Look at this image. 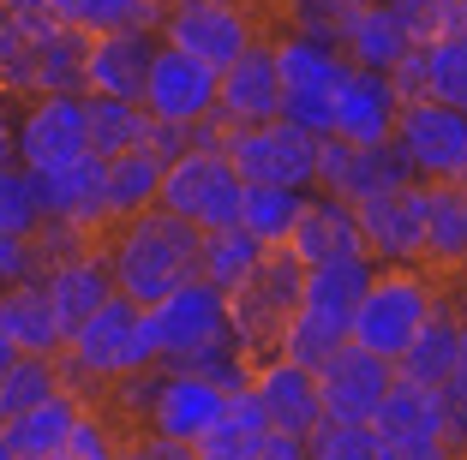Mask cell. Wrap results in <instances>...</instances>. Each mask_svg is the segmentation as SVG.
<instances>
[{"label": "cell", "mask_w": 467, "mask_h": 460, "mask_svg": "<svg viewBox=\"0 0 467 460\" xmlns=\"http://www.w3.org/2000/svg\"><path fill=\"white\" fill-rule=\"evenodd\" d=\"M97 251L109 258L114 293H126L132 305L150 312L156 299H168L174 287L198 281V251H204V233L192 228L174 210H144L132 221H114L109 233H97Z\"/></svg>", "instance_id": "1"}, {"label": "cell", "mask_w": 467, "mask_h": 460, "mask_svg": "<svg viewBox=\"0 0 467 460\" xmlns=\"http://www.w3.org/2000/svg\"><path fill=\"white\" fill-rule=\"evenodd\" d=\"M84 36L78 25L30 6H0V96H84Z\"/></svg>", "instance_id": "2"}, {"label": "cell", "mask_w": 467, "mask_h": 460, "mask_svg": "<svg viewBox=\"0 0 467 460\" xmlns=\"http://www.w3.org/2000/svg\"><path fill=\"white\" fill-rule=\"evenodd\" d=\"M156 371V335H150V312L132 305L126 293H114L102 312H90L60 347V383L78 389L84 401L109 394L114 383H132Z\"/></svg>", "instance_id": "3"}, {"label": "cell", "mask_w": 467, "mask_h": 460, "mask_svg": "<svg viewBox=\"0 0 467 460\" xmlns=\"http://www.w3.org/2000/svg\"><path fill=\"white\" fill-rule=\"evenodd\" d=\"M378 263L371 258H336V263H312L300 275V305H294L288 329H282V359L317 371L336 347L348 341V323H354L359 299H366Z\"/></svg>", "instance_id": "4"}, {"label": "cell", "mask_w": 467, "mask_h": 460, "mask_svg": "<svg viewBox=\"0 0 467 460\" xmlns=\"http://www.w3.org/2000/svg\"><path fill=\"white\" fill-rule=\"evenodd\" d=\"M431 305H438V275L420 270V263H389V270L371 275L354 323H348V341L396 365L401 353H408V341L426 329Z\"/></svg>", "instance_id": "5"}, {"label": "cell", "mask_w": 467, "mask_h": 460, "mask_svg": "<svg viewBox=\"0 0 467 460\" xmlns=\"http://www.w3.org/2000/svg\"><path fill=\"white\" fill-rule=\"evenodd\" d=\"M300 275H306V263L294 258L288 245H275V251H264L258 275H252L240 293H228L234 347L246 353L252 365L282 353V329H288L294 305H300Z\"/></svg>", "instance_id": "6"}, {"label": "cell", "mask_w": 467, "mask_h": 460, "mask_svg": "<svg viewBox=\"0 0 467 460\" xmlns=\"http://www.w3.org/2000/svg\"><path fill=\"white\" fill-rule=\"evenodd\" d=\"M162 210L186 216L198 233H222V228H240V203H246V179L234 174V162L222 149H180L162 174Z\"/></svg>", "instance_id": "7"}, {"label": "cell", "mask_w": 467, "mask_h": 460, "mask_svg": "<svg viewBox=\"0 0 467 460\" xmlns=\"http://www.w3.org/2000/svg\"><path fill=\"white\" fill-rule=\"evenodd\" d=\"M156 36H162L168 48L198 55L204 66L228 72L252 42H270V18H264L252 0H186V6H168Z\"/></svg>", "instance_id": "8"}, {"label": "cell", "mask_w": 467, "mask_h": 460, "mask_svg": "<svg viewBox=\"0 0 467 460\" xmlns=\"http://www.w3.org/2000/svg\"><path fill=\"white\" fill-rule=\"evenodd\" d=\"M275 66H282V120L306 126L312 138H330V108H336V84L348 78L354 60L336 42L317 36H275Z\"/></svg>", "instance_id": "9"}, {"label": "cell", "mask_w": 467, "mask_h": 460, "mask_svg": "<svg viewBox=\"0 0 467 460\" xmlns=\"http://www.w3.org/2000/svg\"><path fill=\"white\" fill-rule=\"evenodd\" d=\"M222 156L246 186H288L317 191V138L294 120H264V126H234L222 138Z\"/></svg>", "instance_id": "10"}, {"label": "cell", "mask_w": 467, "mask_h": 460, "mask_svg": "<svg viewBox=\"0 0 467 460\" xmlns=\"http://www.w3.org/2000/svg\"><path fill=\"white\" fill-rule=\"evenodd\" d=\"M150 335H156V365H186L210 347H228V293H216L210 281H186L168 299L150 305Z\"/></svg>", "instance_id": "11"}, {"label": "cell", "mask_w": 467, "mask_h": 460, "mask_svg": "<svg viewBox=\"0 0 467 460\" xmlns=\"http://www.w3.org/2000/svg\"><path fill=\"white\" fill-rule=\"evenodd\" d=\"M216 90H222V72L204 66L198 55H186V48H156L150 72H144V90H138V102H144V114H150L156 126H180V132H192V126L216 120Z\"/></svg>", "instance_id": "12"}, {"label": "cell", "mask_w": 467, "mask_h": 460, "mask_svg": "<svg viewBox=\"0 0 467 460\" xmlns=\"http://www.w3.org/2000/svg\"><path fill=\"white\" fill-rule=\"evenodd\" d=\"M396 156L413 179H467V114L443 102H401L396 114Z\"/></svg>", "instance_id": "13"}, {"label": "cell", "mask_w": 467, "mask_h": 460, "mask_svg": "<svg viewBox=\"0 0 467 460\" xmlns=\"http://www.w3.org/2000/svg\"><path fill=\"white\" fill-rule=\"evenodd\" d=\"M90 156L84 132V96H30L18 102V168L30 174H55Z\"/></svg>", "instance_id": "14"}, {"label": "cell", "mask_w": 467, "mask_h": 460, "mask_svg": "<svg viewBox=\"0 0 467 460\" xmlns=\"http://www.w3.org/2000/svg\"><path fill=\"white\" fill-rule=\"evenodd\" d=\"M389 383H396V365H389V359H378V353L342 341V347L317 365L324 424H371L378 406H384V394H389Z\"/></svg>", "instance_id": "15"}, {"label": "cell", "mask_w": 467, "mask_h": 460, "mask_svg": "<svg viewBox=\"0 0 467 460\" xmlns=\"http://www.w3.org/2000/svg\"><path fill=\"white\" fill-rule=\"evenodd\" d=\"M413 186V168L396 156V144H342V138H317V191L342 203H366L384 191Z\"/></svg>", "instance_id": "16"}, {"label": "cell", "mask_w": 467, "mask_h": 460, "mask_svg": "<svg viewBox=\"0 0 467 460\" xmlns=\"http://www.w3.org/2000/svg\"><path fill=\"white\" fill-rule=\"evenodd\" d=\"M359 216V240H366V258L378 270L389 263H420L426 258V216H420V179L401 191H384V198L354 203Z\"/></svg>", "instance_id": "17"}, {"label": "cell", "mask_w": 467, "mask_h": 460, "mask_svg": "<svg viewBox=\"0 0 467 460\" xmlns=\"http://www.w3.org/2000/svg\"><path fill=\"white\" fill-rule=\"evenodd\" d=\"M246 389L258 394V406H264V419H270V431H282V436H306V443H312V431L324 424L317 371L294 365V359H282V353L252 365V383H246Z\"/></svg>", "instance_id": "18"}, {"label": "cell", "mask_w": 467, "mask_h": 460, "mask_svg": "<svg viewBox=\"0 0 467 460\" xmlns=\"http://www.w3.org/2000/svg\"><path fill=\"white\" fill-rule=\"evenodd\" d=\"M396 114H401V96L389 84V72H366V66H348V78L336 84V108H330V138L342 144H389L396 138Z\"/></svg>", "instance_id": "19"}, {"label": "cell", "mask_w": 467, "mask_h": 460, "mask_svg": "<svg viewBox=\"0 0 467 460\" xmlns=\"http://www.w3.org/2000/svg\"><path fill=\"white\" fill-rule=\"evenodd\" d=\"M216 120L228 126V132H234V126L282 120V66H275V42H252L246 55L222 72Z\"/></svg>", "instance_id": "20"}, {"label": "cell", "mask_w": 467, "mask_h": 460, "mask_svg": "<svg viewBox=\"0 0 467 460\" xmlns=\"http://www.w3.org/2000/svg\"><path fill=\"white\" fill-rule=\"evenodd\" d=\"M401 102H443V108L467 114V36H431L408 48L396 72H389Z\"/></svg>", "instance_id": "21"}, {"label": "cell", "mask_w": 467, "mask_h": 460, "mask_svg": "<svg viewBox=\"0 0 467 460\" xmlns=\"http://www.w3.org/2000/svg\"><path fill=\"white\" fill-rule=\"evenodd\" d=\"M156 48H162L156 30H102V36H90V48H84V96H126V102H138Z\"/></svg>", "instance_id": "22"}, {"label": "cell", "mask_w": 467, "mask_h": 460, "mask_svg": "<svg viewBox=\"0 0 467 460\" xmlns=\"http://www.w3.org/2000/svg\"><path fill=\"white\" fill-rule=\"evenodd\" d=\"M36 281H42V293H48V305H55V317L67 323V335L90 312H102V305L114 299L109 258H102L97 245H78V251H67V258H48Z\"/></svg>", "instance_id": "23"}, {"label": "cell", "mask_w": 467, "mask_h": 460, "mask_svg": "<svg viewBox=\"0 0 467 460\" xmlns=\"http://www.w3.org/2000/svg\"><path fill=\"white\" fill-rule=\"evenodd\" d=\"M288 251L312 270V263H336V258H366V240H359V216L354 203L330 198V191H306V210L288 233Z\"/></svg>", "instance_id": "24"}, {"label": "cell", "mask_w": 467, "mask_h": 460, "mask_svg": "<svg viewBox=\"0 0 467 460\" xmlns=\"http://www.w3.org/2000/svg\"><path fill=\"white\" fill-rule=\"evenodd\" d=\"M84 413H90V401H84L78 389H67V383H60L48 401L25 406L18 419L0 424V436L13 443L18 460H60V455H67V443H72V431L84 424Z\"/></svg>", "instance_id": "25"}, {"label": "cell", "mask_w": 467, "mask_h": 460, "mask_svg": "<svg viewBox=\"0 0 467 460\" xmlns=\"http://www.w3.org/2000/svg\"><path fill=\"white\" fill-rule=\"evenodd\" d=\"M42 198V216L60 221V228H78L97 240L102 233V156H84L72 168H55V174H30Z\"/></svg>", "instance_id": "26"}, {"label": "cell", "mask_w": 467, "mask_h": 460, "mask_svg": "<svg viewBox=\"0 0 467 460\" xmlns=\"http://www.w3.org/2000/svg\"><path fill=\"white\" fill-rule=\"evenodd\" d=\"M162 174H168V156L150 149V144L102 162V233H109L114 221H132V216H144V210H156Z\"/></svg>", "instance_id": "27"}, {"label": "cell", "mask_w": 467, "mask_h": 460, "mask_svg": "<svg viewBox=\"0 0 467 460\" xmlns=\"http://www.w3.org/2000/svg\"><path fill=\"white\" fill-rule=\"evenodd\" d=\"M420 216H426V258L420 270L455 275L467 245V179H420Z\"/></svg>", "instance_id": "28"}, {"label": "cell", "mask_w": 467, "mask_h": 460, "mask_svg": "<svg viewBox=\"0 0 467 460\" xmlns=\"http://www.w3.org/2000/svg\"><path fill=\"white\" fill-rule=\"evenodd\" d=\"M455 359H462V317H455V305L438 293L426 329H420V335L408 341V353L396 359V377L420 383V389H450L455 383Z\"/></svg>", "instance_id": "29"}, {"label": "cell", "mask_w": 467, "mask_h": 460, "mask_svg": "<svg viewBox=\"0 0 467 460\" xmlns=\"http://www.w3.org/2000/svg\"><path fill=\"white\" fill-rule=\"evenodd\" d=\"M0 335L13 341L18 353H42V359H60L67 347V323L55 317L42 281H18V287H0Z\"/></svg>", "instance_id": "30"}, {"label": "cell", "mask_w": 467, "mask_h": 460, "mask_svg": "<svg viewBox=\"0 0 467 460\" xmlns=\"http://www.w3.org/2000/svg\"><path fill=\"white\" fill-rule=\"evenodd\" d=\"M336 48H342L354 66H366V72H396L401 60H408L413 36L401 30V18L389 13V0H371L366 13L342 30V42H336Z\"/></svg>", "instance_id": "31"}, {"label": "cell", "mask_w": 467, "mask_h": 460, "mask_svg": "<svg viewBox=\"0 0 467 460\" xmlns=\"http://www.w3.org/2000/svg\"><path fill=\"white\" fill-rule=\"evenodd\" d=\"M84 132H90V156L114 162L126 149L150 144L156 120L144 114V102H126V96H84Z\"/></svg>", "instance_id": "32"}, {"label": "cell", "mask_w": 467, "mask_h": 460, "mask_svg": "<svg viewBox=\"0 0 467 460\" xmlns=\"http://www.w3.org/2000/svg\"><path fill=\"white\" fill-rule=\"evenodd\" d=\"M443 413H450V389H420V383L396 377L371 424H378L389 443H401V436H438L443 443Z\"/></svg>", "instance_id": "33"}, {"label": "cell", "mask_w": 467, "mask_h": 460, "mask_svg": "<svg viewBox=\"0 0 467 460\" xmlns=\"http://www.w3.org/2000/svg\"><path fill=\"white\" fill-rule=\"evenodd\" d=\"M258 263H264V245L252 240L246 228H222V233H204L198 281H210L216 293H240V287L258 275Z\"/></svg>", "instance_id": "34"}, {"label": "cell", "mask_w": 467, "mask_h": 460, "mask_svg": "<svg viewBox=\"0 0 467 460\" xmlns=\"http://www.w3.org/2000/svg\"><path fill=\"white\" fill-rule=\"evenodd\" d=\"M306 210V191H288V186H246V203H240V228L252 233V240L264 245V251H275V245H288L294 221H300Z\"/></svg>", "instance_id": "35"}, {"label": "cell", "mask_w": 467, "mask_h": 460, "mask_svg": "<svg viewBox=\"0 0 467 460\" xmlns=\"http://www.w3.org/2000/svg\"><path fill=\"white\" fill-rule=\"evenodd\" d=\"M264 436H270V419H264L258 394H252V389H234L228 406H222V419H216V431H210L198 448H204V455L246 460V455H258V448H264Z\"/></svg>", "instance_id": "36"}, {"label": "cell", "mask_w": 467, "mask_h": 460, "mask_svg": "<svg viewBox=\"0 0 467 460\" xmlns=\"http://www.w3.org/2000/svg\"><path fill=\"white\" fill-rule=\"evenodd\" d=\"M60 389V359H42V353H25L6 377H0V419H18L25 406L48 401Z\"/></svg>", "instance_id": "37"}, {"label": "cell", "mask_w": 467, "mask_h": 460, "mask_svg": "<svg viewBox=\"0 0 467 460\" xmlns=\"http://www.w3.org/2000/svg\"><path fill=\"white\" fill-rule=\"evenodd\" d=\"M42 228H48V216H42V198H36L30 168L0 162V233H25V240H36Z\"/></svg>", "instance_id": "38"}, {"label": "cell", "mask_w": 467, "mask_h": 460, "mask_svg": "<svg viewBox=\"0 0 467 460\" xmlns=\"http://www.w3.org/2000/svg\"><path fill=\"white\" fill-rule=\"evenodd\" d=\"M174 0H84L78 6V30L102 36V30H162Z\"/></svg>", "instance_id": "39"}, {"label": "cell", "mask_w": 467, "mask_h": 460, "mask_svg": "<svg viewBox=\"0 0 467 460\" xmlns=\"http://www.w3.org/2000/svg\"><path fill=\"white\" fill-rule=\"evenodd\" d=\"M312 460H396V448L378 424H317Z\"/></svg>", "instance_id": "40"}, {"label": "cell", "mask_w": 467, "mask_h": 460, "mask_svg": "<svg viewBox=\"0 0 467 460\" xmlns=\"http://www.w3.org/2000/svg\"><path fill=\"white\" fill-rule=\"evenodd\" d=\"M60 460H120V436H114V424L102 419L97 406L84 413V424L72 431V443H67V455Z\"/></svg>", "instance_id": "41"}, {"label": "cell", "mask_w": 467, "mask_h": 460, "mask_svg": "<svg viewBox=\"0 0 467 460\" xmlns=\"http://www.w3.org/2000/svg\"><path fill=\"white\" fill-rule=\"evenodd\" d=\"M36 275H42V251H36V240H25V233H0V287L36 281Z\"/></svg>", "instance_id": "42"}, {"label": "cell", "mask_w": 467, "mask_h": 460, "mask_svg": "<svg viewBox=\"0 0 467 460\" xmlns=\"http://www.w3.org/2000/svg\"><path fill=\"white\" fill-rule=\"evenodd\" d=\"M120 460H192V448L162 443V436H120Z\"/></svg>", "instance_id": "43"}, {"label": "cell", "mask_w": 467, "mask_h": 460, "mask_svg": "<svg viewBox=\"0 0 467 460\" xmlns=\"http://www.w3.org/2000/svg\"><path fill=\"white\" fill-rule=\"evenodd\" d=\"M389 448H396V460H455L438 436H401V443H389Z\"/></svg>", "instance_id": "44"}, {"label": "cell", "mask_w": 467, "mask_h": 460, "mask_svg": "<svg viewBox=\"0 0 467 460\" xmlns=\"http://www.w3.org/2000/svg\"><path fill=\"white\" fill-rule=\"evenodd\" d=\"M0 162H18V102L0 96Z\"/></svg>", "instance_id": "45"}, {"label": "cell", "mask_w": 467, "mask_h": 460, "mask_svg": "<svg viewBox=\"0 0 467 460\" xmlns=\"http://www.w3.org/2000/svg\"><path fill=\"white\" fill-rule=\"evenodd\" d=\"M0 6H30V13H55V18H67V25H78L84 0H0Z\"/></svg>", "instance_id": "46"}, {"label": "cell", "mask_w": 467, "mask_h": 460, "mask_svg": "<svg viewBox=\"0 0 467 460\" xmlns=\"http://www.w3.org/2000/svg\"><path fill=\"white\" fill-rule=\"evenodd\" d=\"M443 13V36H467V0H438Z\"/></svg>", "instance_id": "47"}, {"label": "cell", "mask_w": 467, "mask_h": 460, "mask_svg": "<svg viewBox=\"0 0 467 460\" xmlns=\"http://www.w3.org/2000/svg\"><path fill=\"white\" fill-rule=\"evenodd\" d=\"M455 394H467V317H462V359H455V383H450Z\"/></svg>", "instance_id": "48"}, {"label": "cell", "mask_w": 467, "mask_h": 460, "mask_svg": "<svg viewBox=\"0 0 467 460\" xmlns=\"http://www.w3.org/2000/svg\"><path fill=\"white\" fill-rule=\"evenodd\" d=\"M18 359H25V353H18V347H13V341L0 335V377H6V371H13V365H18Z\"/></svg>", "instance_id": "49"}, {"label": "cell", "mask_w": 467, "mask_h": 460, "mask_svg": "<svg viewBox=\"0 0 467 460\" xmlns=\"http://www.w3.org/2000/svg\"><path fill=\"white\" fill-rule=\"evenodd\" d=\"M0 460H18V455H13V443H6V436H0Z\"/></svg>", "instance_id": "50"}, {"label": "cell", "mask_w": 467, "mask_h": 460, "mask_svg": "<svg viewBox=\"0 0 467 460\" xmlns=\"http://www.w3.org/2000/svg\"><path fill=\"white\" fill-rule=\"evenodd\" d=\"M455 275H462V281H467V245H462V263H455Z\"/></svg>", "instance_id": "51"}, {"label": "cell", "mask_w": 467, "mask_h": 460, "mask_svg": "<svg viewBox=\"0 0 467 460\" xmlns=\"http://www.w3.org/2000/svg\"><path fill=\"white\" fill-rule=\"evenodd\" d=\"M174 6H186V0H174Z\"/></svg>", "instance_id": "52"}, {"label": "cell", "mask_w": 467, "mask_h": 460, "mask_svg": "<svg viewBox=\"0 0 467 460\" xmlns=\"http://www.w3.org/2000/svg\"><path fill=\"white\" fill-rule=\"evenodd\" d=\"M0 424H6V419H0Z\"/></svg>", "instance_id": "53"}, {"label": "cell", "mask_w": 467, "mask_h": 460, "mask_svg": "<svg viewBox=\"0 0 467 460\" xmlns=\"http://www.w3.org/2000/svg\"><path fill=\"white\" fill-rule=\"evenodd\" d=\"M462 460H467V455H462Z\"/></svg>", "instance_id": "54"}]
</instances>
